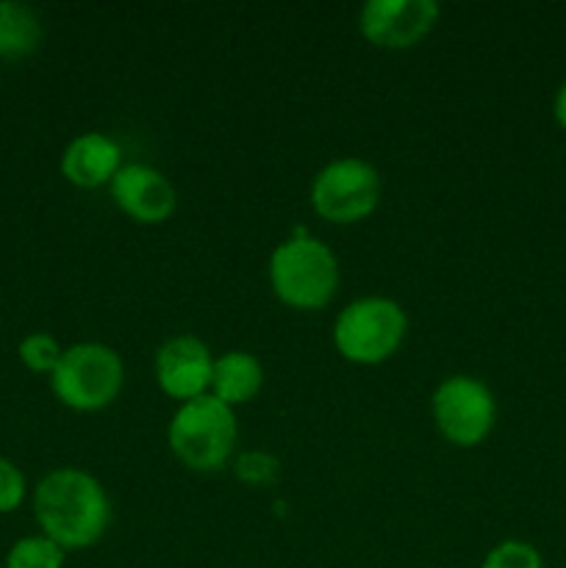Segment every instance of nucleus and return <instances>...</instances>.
<instances>
[{"label": "nucleus", "mask_w": 566, "mask_h": 568, "mask_svg": "<svg viewBox=\"0 0 566 568\" xmlns=\"http://www.w3.org/2000/svg\"><path fill=\"white\" fill-rule=\"evenodd\" d=\"M0 568H3V566H0Z\"/></svg>", "instance_id": "aec40b11"}, {"label": "nucleus", "mask_w": 566, "mask_h": 568, "mask_svg": "<svg viewBox=\"0 0 566 568\" xmlns=\"http://www.w3.org/2000/svg\"><path fill=\"white\" fill-rule=\"evenodd\" d=\"M111 200L139 225H161L178 209V192L170 178L150 164H122L109 183Z\"/></svg>", "instance_id": "9d476101"}, {"label": "nucleus", "mask_w": 566, "mask_h": 568, "mask_svg": "<svg viewBox=\"0 0 566 568\" xmlns=\"http://www.w3.org/2000/svg\"><path fill=\"white\" fill-rule=\"evenodd\" d=\"M67 552L48 536H26L14 541L6 552L3 568H64Z\"/></svg>", "instance_id": "4468645a"}, {"label": "nucleus", "mask_w": 566, "mask_h": 568, "mask_svg": "<svg viewBox=\"0 0 566 568\" xmlns=\"http://www.w3.org/2000/svg\"><path fill=\"white\" fill-rule=\"evenodd\" d=\"M125 386V364L109 344L81 342L64 347L59 366L50 375V392L64 408L78 414L103 410Z\"/></svg>", "instance_id": "20e7f679"}, {"label": "nucleus", "mask_w": 566, "mask_h": 568, "mask_svg": "<svg viewBox=\"0 0 566 568\" xmlns=\"http://www.w3.org/2000/svg\"><path fill=\"white\" fill-rule=\"evenodd\" d=\"M236 477L242 483H250V486H259V483L275 480L277 475V460L272 455L261 453H244L239 455L236 460Z\"/></svg>", "instance_id": "a211bd4d"}, {"label": "nucleus", "mask_w": 566, "mask_h": 568, "mask_svg": "<svg viewBox=\"0 0 566 568\" xmlns=\"http://www.w3.org/2000/svg\"><path fill=\"white\" fill-rule=\"evenodd\" d=\"M408 333L403 305L388 297H358L338 311L333 347L355 366H381L397 355Z\"/></svg>", "instance_id": "39448f33"}, {"label": "nucleus", "mask_w": 566, "mask_h": 568, "mask_svg": "<svg viewBox=\"0 0 566 568\" xmlns=\"http://www.w3.org/2000/svg\"><path fill=\"white\" fill-rule=\"evenodd\" d=\"M28 497V480L14 460L0 455V516H9L22 508Z\"/></svg>", "instance_id": "f3484780"}, {"label": "nucleus", "mask_w": 566, "mask_h": 568, "mask_svg": "<svg viewBox=\"0 0 566 568\" xmlns=\"http://www.w3.org/2000/svg\"><path fill=\"white\" fill-rule=\"evenodd\" d=\"M481 568H544V564L533 544L508 538V541H499L497 547L488 549Z\"/></svg>", "instance_id": "dca6fc26"}, {"label": "nucleus", "mask_w": 566, "mask_h": 568, "mask_svg": "<svg viewBox=\"0 0 566 568\" xmlns=\"http://www.w3.org/2000/svg\"><path fill=\"white\" fill-rule=\"evenodd\" d=\"M264 388V366L247 349H228L214 358L211 372V392L228 408L250 403Z\"/></svg>", "instance_id": "f8f14e48"}, {"label": "nucleus", "mask_w": 566, "mask_h": 568, "mask_svg": "<svg viewBox=\"0 0 566 568\" xmlns=\"http://www.w3.org/2000/svg\"><path fill=\"white\" fill-rule=\"evenodd\" d=\"M381 203V175L355 155L327 161L311 181V209L331 225H355Z\"/></svg>", "instance_id": "423d86ee"}, {"label": "nucleus", "mask_w": 566, "mask_h": 568, "mask_svg": "<svg viewBox=\"0 0 566 568\" xmlns=\"http://www.w3.org/2000/svg\"><path fill=\"white\" fill-rule=\"evenodd\" d=\"M59 166L67 183L92 192V189L109 186L117 172L122 170V148L100 131L81 133L67 144Z\"/></svg>", "instance_id": "9b49d317"}, {"label": "nucleus", "mask_w": 566, "mask_h": 568, "mask_svg": "<svg viewBox=\"0 0 566 568\" xmlns=\"http://www.w3.org/2000/svg\"><path fill=\"white\" fill-rule=\"evenodd\" d=\"M442 6L436 0H366L358 31L372 48L411 50L436 28Z\"/></svg>", "instance_id": "6e6552de"}, {"label": "nucleus", "mask_w": 566, "mask_h": 568, "mask_svg": "<svg viewBox=\"0 0 566 568\" xmlns=\"http://www.w3.org/2000/svg\"><path fill=\"white\" fill-rule=\"evenodd\" d=\"M64 347L59 344V338L50 336V333L37 331L28 333L20 344H17V358L33 375H53V369L59 366Z\"/></svg>", "instance_id": "2eb2a0df"}, {"label": "nucleus", "mask_w": 566, "mask_h": 568, "mask_svg": "<svg viewBox=\"0 0 566 568\" xmlns=\"http://www.w3.org/2000/svg\"><path fill=\"white\" fill-rule=\"evenodd\" d=\"M153 372L161 392L183 405L211 392L214 355L198 336H172L155 353Z\"/></svg>", "instance_id": "1a4fd4ad"}, {"label": "nucleus", "mask_w": 566, "mask_h": 568, "mask_svg": "<svg viewBox=\"0 0 566 568\" xmlns=\"http://www.w3.org/2000/svg\"><path fill=\"white\" fill-rule=\"evenodd\" d=\"M42 20L20 0H0V59L17 61L37 53L42 44Z\"/></svg>", "instance_id": "ddd939ff"}, {"label": "nucleus", "mask_w": 566, "mask_h": 568, "mask_svg": "<svg viewBox=\"0 0 566 568\" xmlns=\"http://www.w3.org/2000/svg\"><path fill=\"white\" fill-rule=\"evenodd\" d=\"M433 425L453 447H481L497 422V399L492 388L472 375H449L431 397Z\"/></svg>", "instance_id": "0eeeda50"}, {"label": "nucleus", "mask_w": 566, "mask_h": 568, "mask_svg": "<svg viewBox=\"0 0 566 568\" xmlns=\"http://www.w3.org/2000/svg\"><path fill=\"white\" fill-rule=\"evenodd\" d=\"M270 286L294 311H320L338 288V261L322 239L300 227L270 255Z\"/></svg>", "instance_id": "f03ea898"}, {"label": "nucleus", "mask_w": 566, "mask_h": 568, "mask_svg": "<svg viewBox=\"0 0 566 568\" xmlns=\"http://www.w3.org/2000/svg\"><path fill=\"white\" fill-rule=\"evenodd\" d=\"M236 414L214 394L178 405L166 427L172 455L192 471H220L236 449Z\"/></svg>", "instance_id": "7ed1b4c3"}, {"label": "nucleus", "mask_w": 566, "mask_h": 568, "mask_svg": "<svg viewBox=\"0 0 566 568\" xmlns=\"http://www.w3.org/2000/svg\"><path fill=\"white\" fill-rule=\"evenodd\" d=\"M553 116L555 122H558L560 128L566 131V81L560 83L558 92H555V100H553Z\"/></svg>", "instance_id": "6ab92c4d"}, {"label": "nucleus", "mask_w": 566, "mask_h": 568, "mask_svg": "<svg viewBox=\"0 0 566 568\" xmlns=\"http://www.w3.org/2000/svg\"><path fill=\"white\" fill-rule=\"evenodd\" d=\"M33 519L39 532L64 552L94 547L109 530V494L89 471L61 466L48 471L33 488Z\"/></svg>", "instance_id": "f257e3e1"}]
</instances>
